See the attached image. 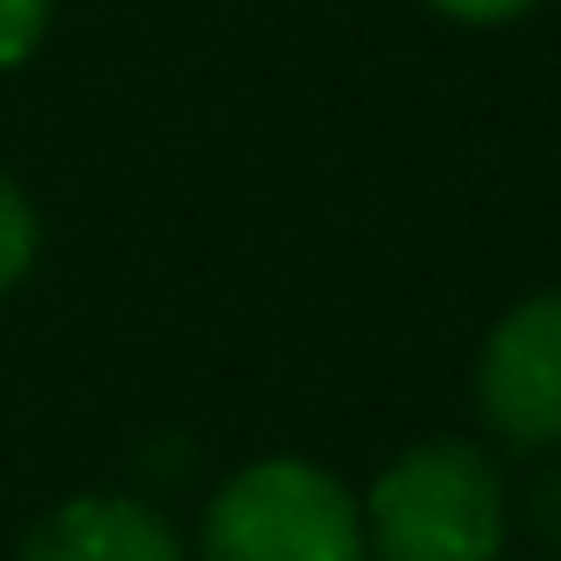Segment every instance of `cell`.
<instances>
[{
	"label": "cell",
	"instance_id": "cell-1",
	"mask_svg": "<svg viewBox=\"0 0 561 561\" xmlns=\"http://www.w3.org/2000/svg\"><path fill=\"white\" fill-rule=\"evenodd\" d=\"M357 502L370 561H502L515 535L508 476L469 436H423L397 449Z\"/></svg>",
	"mask_w": 561,
	"mask_h": 561
},
{
	"label": "cell",
	"instance_id": "cell-2",
	"mask_svg": "<svg viewBox=\"0 0 561 561\" xmlns=\"http://www.w3.org/2000/svg\"><path fill=\"white\" fill-rule=\"evenodd\" d=\"M198 561H370L357 489L311 456L238 462L198 515Z\"/></svg>",
	"mask_w": 561,
	"mask_h": 561
},
{
	"label": "cell",
	"instance_id": "cell-3",
	"mask_svg": "<svg viewBox=\"0 0 561 561\" xmlns=\"http://www.w3.org/2000/svg\"><path fill=\"white\" fill-rule=\"evenodd\" d=\"M476 416L495 443L541 456L561 449V285L508 305L469 370Z\"/></svg>",
	"mask_w": 561,
	"mask_h": 561
},
{
	"label": "cell",
	"instance_id": "cell-4",
	"mask_svg": "<svg viewBox=\"0 0 561 561\" xmlns=\"http://www.w3.org/2000/svg\"><path fill=\"white\" fill-rule=\"evenodd\" d=\"M14 561H192L185 535L165 508L126 489H87L54 502L27 535Z\"/></svg>",
	"mask_w": 561,
	"mask_h": 561
},
{
	"label": "cell",
	"instance_id": "cell-5",
	"mask_svg": "<svg viewBox=\"0 0 561 561\" xmlns=\"http://www.w3.org/2000/svg\"><path fill=\"white\" fill-rule=\"evenodd\" d=\"M41 264V205L27 198V185L0 165V298L21 291Z\"/></svg>",
	"mask_w": 561,
	"mask_h": 561
},
{
	"label": "cell",
	"instance_id": "cell-6",
	"mask_svg": "<svg viewBox=\"0 0 561 561\" xmlns=\"http://www.w3.org/2000/svg\"><path fill=\"white\" fill-rule=\"evenodd\" d=\"M508 515L535 541V554L561 561V449H541L535 456V476L522 489H508Z\"/></svg>",
	"mask_w": 561,
	"mask_h": 561
},
{
	"label": "cell",
	"instance_id": "cell-7",
	"mask_svg": "<svg viewBox=\"0 0 561 561\" xmlns=\"http://www.w3.org/2000/svg\"><path fill=\"white\" fill-rule=\"evenodd\" d=\"M54 27V0H0V73L27 67L47 47Z\"/></svg>",
	"mask_w": 561,
	"mask_h": 561
},
{
	"label": "cell",
	"instance_id": "cell-8",
	"mask_svg": "<svg viewBox=\"0 0 561 561\" xmlns=\"http://www.w3.org/2000/svg\"><path fill=\"white\" fill-rule=\"evenodd\" d=\"M423 8L443 14V21H456V27H508V21L535 14L541 0H423Z\"/></svg>",
	"mask_w": 561,
	"mask_h": 561
},
{
	"label": "cell",
	"instance_id": "cell-9",
	"mask_svg": "<svg viewBox=\"0 0 561 561\" xmlns=\"http://www.w3.org/2000/svg\"><path fill=\"white\" fill-rule=\"evenodd\" d=\"M528 561H548V554H528Z\"/></svg>",
	"mask_w": 561,
	"mask_h": 561
}]
</instances>
